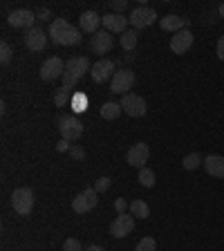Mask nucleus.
<instances>
[{"label":"nucleus","instance_id":"f257e3e1","mask_svg":"<svg viewBox=\"0 0 224 251\" xmlns=\"http://www.w3.org/2000/svg\"><path fill=\"white\" fill-rule=\"evenodd\" d=\"M50 41L54 45H76L81 43V29H76L65 18H54L50 25Z\"/></svg>","mask_w":224,"mask_h":251},{"label":"nucleus","instance_id":"f03ea898","mask_svg":"<svg viewBox=\"0 0 224 251\" xmlns=\"http://www.w3.org/2000/svg\"><path fill=\"white\" fill-rule=\"evenodd\" d=\"M92 65H90L88 56H72L65 61V74H63V88L72 90L74 85L85 76V72H90Z\"/></svg>","mask_w":224,"mask_h":251},{"label":"nucleus","instance_id":"7ed1b4c3","mask_svg":"<svg viewBox=\"0 0 224 251\" xmlns=\"http://www.w3.org/2000/svg\"><path fill=\"white\" fill-rule=\"evenodd\" d=\"M34 191L27 186H21V188H14V193H11V206H14L16 215H29L31 209H34Z\"/></svg>","mask_w":224,"mask_h":251},{"label":"nucleus","instance_id":"20e7f679","mask_svg":"<svg viewBox=\"0 0 224 251\" xmlns=\"http://www.w3.org/2000/svg\"><path fill=\"white\" fill-rule=\"evenodd\" d=\"M135 72L128 68L119 70V72H115V76H112V81H110V92L115 94H128L132 88H135Z\"/></svg>","mask_w":224,"mask_h":251},{"label":"nucleus","instance_id":"39448f33","mask_svg":"<svg viewBox=\"0 0 224 251\" xmlns=\"http://www.w3.org/2000/svg\"><path fill=\"white\" fill-rule=\"evenodd\" d=\"M97 204H99V193L94 191V186H88L83 193H78L72 200V209L74 213H88V211L97 209Z\"/></svg>","mask_w":224,"mask_h":251},{"label":"nucleus","instance_id":"423d86ee","mask_svg":"<svg viewBox=\"0 0 224 251\" xmlns=\"http://www.w3.org/2000/svg\"><path fill=\"white\" fill-rule=\"evenodd\" d=\"M63 74H65V61L58 56L47 58V61L41 65V78L45 83H52L56 78H63Z\"/></svg>","mask_w":224,"mask_h":251},{"label":"nucleus","instance_id":"0eeeda50","mask_svg":"<svg viewBox=\"0 0 224 251\" xmlns=\"http://www.w3.org/2000/svg\"><path fill=\"white\" fill-rule=\"evenodd\" d=\"M121 108H124L125 115H130V117H144L146 115V101H144V97H139V94L135 92H128L121 97Z\"/></svg>","mask_w":224,"mask_h":251},{"label":"nucleus","instance_id":"6e6552de","mask_svg":"<svg viewBox=\"0 0 224 251\" xmlns=\"http://www.w3.org/2000/svg\"><path fill=\"white\" fill-rule=\"evenodd\" d=\"M58 130H61V137L65 141H76L83 135V124L76 117H61L58 119Z\"/></svg>","mask_w":224,"mask_h":251},{"label":"nucleus","instance_id":"1a4fd4ad","mask_svg":"<svg viewBox=\"0 0 224 251\" xmlns=\"http://www.w3.org/2000/svg\"><path fill=\"white\" fill-rule=\"evenodd\" d=\"M128 21H130L132 29H144V27H150L157 21V11L150 9V7H137V9L130 11Z\"/></svg>","mask_w":224,"mask_h":251},{"label":"nucleus","instance_id":"9d476101","mask_svg":"<svg viewBox=\"0 0 224 251\" xmlns=\"http://www.w3.org/2000/svg\"><path fill=\"white\" fill-rule=\"evenodd\" d=\"M90 76H92L94 83H105L108 78L115 76V63L110 58H99L90 70Z\"/></svg>","mask_w":224,"mask_h":251},{"label":"nucleus","instance_id":"9b49d317","mask_svg":"<svg viewBox=\"0 0 224 251\" xmlns=\"http://www.w3.org/2000/svg\"><path fill=\"white\" fill-rule=\"evenodd\" d=\"M132 229H135V215L128 213H119L110 225V233L115 238H125V235L132 233Z\"/></svg>","mask_w":224,"mask_h":251},{"label":"nucleus","instance_id":"f8f14e48","mask_svg":"<svg viewBox=\"0 0 224 251\" xmlns=\"http://www.w3.org/2000/svg\"><path fill=\"white\" fill-rule=\"evenodd\" d=\"M148 157H150V148H148V144L139 141V144H135L130 151L125 152V162L130 164V166H135V168H144L146 162H148Z\"/></svg>","mask_w":224,"mask_h":251},{"label":"nucleus","instance_id":"ddd939ff","mask_svg":"<svg viewBox=\"0 0 224 251\" xmlns=\"http://www.w3.org/2000/svg\"><path fill=\"white\" fill-rule=\"evenodd\" d=\"M112 45H115V38H112V34L108 29H99L90 38V50L94 54H108L112 50Z\"/></svg>","mask_w":224,"mask_h":251},{"label":"nucleus","instance_id":"4468645a","mask_svg":"<svg viewBox=\"0 0 224 251\" xmlns=\"http://www.w3.org/2000/svg\"><path fill=\"white\" fill-rule=\"evenodd\" d=\"M101 25H103V29H108L110 34H125L130 21H128L124 14H105L103 18H101Z\"/></svg>","mask_w":224,"mask_h":251},{"label":"nucleus","instance_id":"2eb2a0df","mask_svg":"<svg viewBox=\"0 0 224 251\" xmlns=\"http://www.w3.org/2000/svg\"><path fill=\"white\" fill-rule=\"evenodd\" d=\"M25 47L31 50V52H43L47 45V34L41 29V27H31V29L25 31Z\"/></svg>","mask_w":224,"mask_h":251},{"label":"nucleus","instance_id":"dca6fc26","mask_svg":"<svg viewBox=\"0 0 224 251\" xmlns=\"http://www.w3.org/2000/svg\"><path fill=\"white\" fill-rule=\"evenodd\" d=\"M34 21H36V14L29 9H16V11H11L9 18H7V23H9L14 29H31Z\"/></svg>","mask_w":224,"mask_h":251},{"label":"nucleus","instance_id":"f3484780","mask_svg":"<svg viewBox=\"0 0 224 251\" xmlns=\"http://www.w3.org/2000/svg\"><path fill=\"white\" fill-rule=\"evenodd\" d=\"M191 45H193V31H188V29L177 31V34L171 38V50L175 54H186L188 50H191Z\"/></svg>","mask_w":224,"mask_h":251},{"label":"nucleus","instance_id":"a211bd4d","mask_svg":"<svg viewBox=\"0 0 224 251\" xmlns=\"http://www.w3.org/2000/svg\"><path fill=\"white\" fill-rule=\"evenodd\" d=\"M99 25H101V16L97 11H83L78 16V29L85 31V34H97L99 31Z\"/></svg>","mask_w":224,"mask_h":251},{"label":"nucleus","instance_id":"6ab92c4d","mask_svg":"<svg viewBox=\"0 0 224 251\" xmlns=\"http://www.w3.org/2000/svg\"><path fill=\"white\" fill-rule=\"evenodd\" d=\"M159 27L164 31H173V34H177L182 29H188V18H182V16H164L162 21H159Z\"/></svg>","mask_w":224,"mask_h":251},{"label":"nucleus","instance_id":"aec40b11","mask_svg":"<svg viewBox=\"0 0 224 251\" xmlns=\"http://www.w3.org/2000/svg\"><path fill=\"white\" fill-rule=\"evenodd\" d=\"M204 168H206V173H209L211 177L224 179V157L209 155L206 159H204Z\"/></svg>","mask_w":224,"mask_h":251},{"label":"nucleus","instance_id":"412c9836","mask_svg":"<svg viewBox=\"0 0 224 251\" xmlns=\"http://www.w3.org/2000/svg\"><path fill=\"white\" fill-rule=\"evenodd\" d=\"M121 103H115V101H108V103L101 105V117H103L105 121H115L117 117L121 115Z\"/></svg>","mask_w":224,"mask_h":251},{"label":"nucleus","instance_id":"4be33fe9","mask_svg":"<svg viewBox=\"0 0 224 251\" xmlns=\"http://www.w3.org/2000/svg\"><path fill=\"white\" fill-rule=\"evenodd\" d=\"M130 215H135L139 220H146L150 215V209H148V204L144 200H135V202H130Z\"/></svg>","mask_w":224,"mask_h":251},{"label":"nucleus","instance_id":"5701e85b","mask_svg":"<svg viewBox=\"0 0 224 251\" xmlns=\"http://www.w3.org/2000/svg\"><path fill=\"white\" fill-rule=\"evenodd\" d=\"M137 38H139L137 29H128L125 34H121V47H124L125 52H132L137 47Z\"/></svg>","mask_w":224,"mask_h":251},{"label":"nucleus","instance_id":"b1692460","mask_svg":"<svg viewBox=\"0 0 224 251\" xmlns=\"http://www.w3.org/2000/svg\"><path fill=\"white\" fill-rule=\"evenodd\" d=\"M139 184L141 186H146V188H152L155 186V173L150 171V168H139Z\"/></svg>","mask_w":224,"mask_h":251},{"label":"nucleus","instance_id":"393cba45","mask_svg":"<svg viewBox=\"0 0 224 251\" xmlns=\"http://www.w3.org/2000/svg\"><path fill=\"white\" fill-rule=\"evenodd\" d=\"M184 168H186V171H195V168L199 166V164H204V159L202 157L198 155V152H191V155H186L184 157Z\"/></svg>","mask_w":224,"mask_h":251},{"label":"nucleus","instance_id":"a878e982","mask_svg":"<svg viewBox=\"0 0 224 251\" xmlns=\"http://www.w3.org/2000/svg\"><path fill=\"white\" fill-rule=\"evenodd\" d=\"M135 251H157V242H155V238H150V235L141 238V240L137 242Z\"/></svg>","mask_w":224,"mask_h":251},{"label":"nucleus","instance_id":"bb28decb","mask_svg":"<svg viewBox=\"0 0 224 251\" xmlns=\"http://www.w3.org/2000/svg\"><path fill=\"white\" fill-rule=\"evenodd\" d=\"M70 92H72V90H68V88L56 90V94H54V103H56L58 108H63V105L70 101Z\"/></svg>","mask_w":224,"mask_h":251},{"label":"nucleus","instance_id":"cd10ccee","mask_svg":"<svg viewBox=\"0 0 224 251\" xmlns=\"http://www.w3.org/2000/svg\"><path fill=\"white\" fill-rule=\"evenodd\" d=\"M11 61V47H9V43H0V63L2 65H7V63Z\"/></svg>","mask_w":224,"mask_h":251},{"label":"nucleus","instance_id":"c85d7f7f","mask_svg":"<svg viewBox=\"0 0 224 251\" xmlns=\"http://www.w3.org/2000/svg\"><path fill=\"white\" fill-rule=\"evenodd\" d=\"M63 251H83V247H81V242L76 238H68L63 242Z\"/></svg>","mask_w":224,"mask_h":251},{"label":"nucleus","instance_id":"c756f323","mask_svg":"<svg viewBox=\"0 0 224 251\" xmlns=\"http://www.w3.org/2000/svg\"><path fill=\"white\" fill-rule=\"evenodd\" d=\"M72 105H74V110H76V112H83V110L88 108V99H85L83 94H76V97L72 99Z\"/></svg>","mask_w":224,"mask_h":251},{"label":"nucleus","instance_id":"7c9ffc66","mask_svg":"<svg viewBox=\"0 0 224 251\" xmlns=\"http://www.w3.org/2000/svg\"><path fill=\"white\" fill-rule=\"evenodd\" d=\"M108 188H110V177H99L97 184H94V191H97V193H103Z\"/></svg>","mask_w":224,"mask_h":251},{"label":"nucleus","instance_id":"2f4dec72","mask_svg":"<svg viewBox=\"0 0 224 251\" xmlns=\"http://www.w3.org/2000/svg\"><path fill=\"white\" fill-rule=\"evenodd\" d=\"M70 157H72V159H76V162H81V159L85 157V151L81 146H72V148H70Z\"/></svg>","mask_w":224,"mask_h":251},{"label":"nucleus","instance_id":"473e14b6","mask_svg":"<svg viewBox=\"0 0 224 251\" xmlns=\"http://www.w3.org/2000/svg\"><path fill=\"white\" fill-rule=\"evenodd\" d=\"M112 9H115L117 14H124V11L128 9V2H125V0H112Z\"/></svg>","mask_w":224,"mask_h":251},{"label":"nucleus","instance_id":"72a5a7b5","mask_svg":"<svg viewBox=\"0 0 224 251\" xmlns=\"http://www.w3.org/2000/svg\"><path fill=\"white\" fill-rule=\"evenodd\" d=\"M115 209H117V211H119V213H124V211H125V209H130V204L125 202V200H124V198H119V200H117V202H115Z\"/></svg>","mask_w":224,"mask_h":251},{"label":"nucleus","instance_id":"f704fd0d","mask_svg":"<svg viewBox=\"0 0 224 251\" xmlns=\"http://www.w3.org/2000/svg\"><path fill=\"white\" fill-rule=\"evenodd\" d=\"M215 52H218V58H220V61H224V34L220 36L218 47H215Z\"/></svg>","mask_w":224,"mask_h":251},{"label":"nucleus","instance_id":"c9c22d12","mask_svg":"<svg viewBox=\"0 0 224 251\" xmlns=\"http://www.w3.org/2000/svg\"><path fill=\"white\" fill-rule=\"evenodd\" d=\"M36 18H41V21H50V18H52V14H50V9H41L36 14Z\"/></svg>","mask_w":224,"mask_h":251},{"label":"nucleus","instance_id":"e433bc0d","mask_svg":"<svg viewBox=\"0 0 224 251\" xmlns=\"http://www.w3.org/2000/svg\"><path fill=\"white\" fill-rule=\"evenodd\" d=\"M85 251H105V249L99 245H90V247H85Z\"/></svg>","mask_w":224,"mask_h":251},{"label":"nucleus","instance_id":"4c0bfd02","mask_svg":"<svg viewBox=\"0 0 224 251\" xmlns=\"http://www.w3.org/2000/svg\"><path fill=\"white\" fill-rule=\"evenodd\" d=\"M56 148H58V151H61V152H63V151H65V148H70V146H68V141L63 139V141H61V144H58V146H56Z\"/></svg>","mask_w":224,"mask_h":251},{"label":"nucleus","instance_id":"58836bf2","mask_svg":"<svg viewBox=\"0 0 224 251\" xmlns=\"http://www.w3.org/2000/svg\"><path fill=\"white\" fill-rule=\"evenodd\" d=\"M218 11H220V18H224V2L220 5V9H218Z\"/></svg>","mask_w":224,"mask_h":251}]
</instances>
